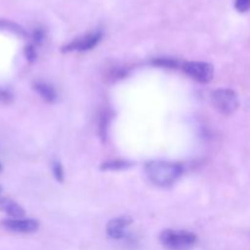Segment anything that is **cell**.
Listing matches in <instances>:
<instances>
[{
  "instance_id": "16",
  "label": "cell",
  "mask_w": 250,
  "mask_h": 250,
  "mask_svg": "<svg viewBox=\"0 0 250 250\" xmlns=\"http://www.w3.org/2000/svg\"><path fill=\"white\" fill-rule=\"evenodd\" d=\"M234 7L238 12L244 14V12L250 10V0H236L234 1Z\"/></svg>"
},
{
  "instance_id": "15",
  "label": "cell",
  "mask_w": 250,
  "mask_h": 250,
  "mask_svg": "<svg viewBox=\"0 0 250 250\" xmlns=\"http://www.w3.org/2000/svg\"><path fill=\"white\" fill-rule=\"evenodd\" d=\"M12 100H14V95L6 88L0 87V104L2 105H9L11 104Z\"/></svg>"
},
{
  "instance_id": "7",
  "label": "cell",
  "mask_w": 250,
  "mask_h": 250,
  "mask_svg": "<svg viewBox=\"0 0 250 250\" xmlns=\"http://www.w3.org/2000/svg\"><path fill=\"white\" fill-rule=\"evenodd\" d=\"M133 222L129 216H120L112 219L106 225V233L111 239H124L127 234V229Z\"/></svg>"
},
{
  "instance_id": "8",
  "label": "cell",
  "mask_w": 250,
  "mask_h": 250,
  "mask_svg": "<svg viewBox=\"0 0 250 250\" xmlns=\"http://www.w3.org/2000/svg\"><path fill=\"white\" fill-rule=\"evenodd\" d=\"M0 211L9 215L11 219H22L24 216V209L10 198H0Z\"/></svg>"
},
{
  "instance_id": "10",
  "label": "cell",
  "mask_w": 250,
  "mask_h": 250,
  "mask_svg": "<svg viewBox=\"0 0 250 250\" xmlns=\"http://www.w3.org/2000/svg\"><path fill=\"white\" fill-rule=\"evenodd\" d=\"M0 29H2V31H7V32H10V33L16 34V36L22 37V38H26V37L28 36V34H27V32L24 31L23 27L20 26V24L16 23V22L9 21V20L0 19Z\"/></svg>"
},
{
  "instance_id": "17",
  "label": "cell",
  "mask_w": 250,
  "mask_h": 250,
  "mask_svg": "<svg viewBox=\"0 0 250 250\" xmlns=\"http://www.w3.org/2000/svg\"><path fill=\"white\" fill-rule=\"evenodd\" d=\"M24 56H26L27 61H29V62H33V61L36 60L37 51L33 44H29V45H27L26 48H24Z\"/></svg>"
},
{
  "instance_id": "20",
  "label": "cell",
  "mask_w": 250,
  "mask_h": 250,
  "mask_svg": "<svg viewBox=\"0 0 250 250\" xmlns=\"http://www.w3.org/2000/svg\"><path fill=\"white\" fill-rule=\"evenodd\" d=\"M0 192H1V188H0Z\"/></svg>"
},
{
  "instance_id": "11",
  "label": "cell",
  "mask_w": 250,
  "mask_h": 250,
  "mask_svg": "<svg viewBox=\"0 0 250 250\" xmlns=\"http://www.w3.org/2000/svg\"><path fill=\"white\" fill-rule=\"evenodd\" d=\"M131 164L125 160H110L106 163H103L100 166V170L103 171H120L128 168Z\"/></svg>"
},
{
  "instance_id": "3",
  "label": "cell",
  "mask_w": 250,
  "mask_h": 250,
  "mask_svg": "<svg viewBox=\"0 0 250 250\" xmlns=\"http://www.w3.org/2000/svg\"><path fill=\"white\" fill-rule=\"evenodd\" d=\"M212 106L225 116L234 114L239 106V99L237 93L229 88H220L211 94Z\"/></svg>"
},
{
  "instance_id": "4",
  "label": "cell",
  "mask_w": 250,
  "mask_h": 250,
  "mask_svg": "<svg viewBox=\"0 0 250 250\" xmlns=\"http://www.w3.org/2000/svg\"><path fill=\"white\" fill-rule=\"evenodd\" d=\"M182 70L192 80L203 83V84H207L214 78L212 65L203 62V61H186L182 65Z\"/></svg>"
},
{
  "instance_id": "18",
  "label": "cell",
  "mask_w": 250,
  "mask_h": 250,
  "mask_svg": "<svg viewBox=\"0 0 250 250\" xmlns=\"http://www.w3.org/2000/svg\"><path fill=\"white\" fill-rule=\"evenodd\" d=\"M44 38H45V33H44L43 29H41V28L36 29V31L33 32V34H32L33 44H37V45H39V44L43 43Z\"/></svg>"
},
{
  "instance_id": "19",
  "label": "cell",
  "mask_w": 250,
  "mask_h": 250,
  "mask_svg": "<svg viewBox=\"0 0 250 250\" xmlns=\"http://www.w3.org/2000/svg\"><path fill=\"white\" fill-rule=\"evenodd\" d=\"M0 171H1V164H0Z\"/></svg>"
},
{
  "instance_id": "2",
  "label": "cell",
  "mask_w": 250,
  "mask_h": 250,
  "mask_svg": "<svg viewBox=\"0 0 250 250\" xmlns=\"http://www.w3.org/2000/svg\"><path fill=\"white\" fill-rule=\"evenodd\" d=\"M159 241L167 250H189L197 244L198 237L193 232L182 229H164Z\"/></svg>"
},
{
  "instance_id": "5",
  "label": "cell",
  "mask_w": 250,
  "mask_h": 250,
  "mask_svg": "<svg viewBox=\"0 0 250 250\" xmlns=\"http://www.w3.org/2000/svg\"><path fill=\"white\" fill-rule=\"evenodd\" d=\"M103 38V32L97 29V31L88 32V33L83 34V36L77 37L70 42L68 44L62 46L61 51L62 53H72V51H88L92 50L93 48L99 44V42Z\"/></svg>"
},
{
  "instance_id": "14",
  "label": "cell",
  "mask_w": 250,
  "mask_h": 250,
  "mask_svg": "<svg viewBox=\"0 0 250 250\" xmlns=\"http://www.w3.org/2000/svg\"><path fill=\"white\" fill-rule=\"evenodd\" d=\"M53 175L54 178L59 182H63V177H65V172H63V167L59 161H54L53 163Z\"/></svg>"
},
{
  "instance_id": "6",
  "label": "cell",
  "mask_w": 250,
  "mask_h": 250,
  "mask_svg": "<svg viewBox=\"0 0 250 250\" xmlns=\"http://www.w3.org/2000/svg\"><path fill=\"white\" fill-rule=\"evenodd\" d=\"M2 226L14 233H33L38 231L39 222L33 219H7L1 222Z\"/></svg>"
},
{
  "instance_id": "12",
  "label": "cell",
  "mask_w": 250,
  "mask_h": 250,
  "mask_svg": "<svg viewBox=\"0 0 250 250\" xmlns=\"http://www.w3.org/2000/svg\"><path fill=\"white\" fill-rule=\"evenodd\" d=\"M151 65L159 66V67H165V68H177L180 62L176 59L171 58H158L155 60L151 61Z\"/></svg>"
},
{
  "instance_id": "13",
  "label": "cell",
  "mask_w": 250,
  "mask_h": 250,
  "mask_svg": "<svg viewBox=\"0 0 250 250\" xmlns=\"http://www.w3.org/2000/svg\"><path fill=\"white\" fill-rule=\"evenodd\" d=\"M107 125H109V115L106 112H103L102 117L99 121V136L103 142L106 141V134H107Z\"/></svg>"
},
{
  "instance_id": "1",
  "label": "cell",
  "mask_w": 250,
  "mask_h": 250,
  "mask_svg": "<svg viewBox=\"0 0 250 250\" xmlns=\"http://www.w3.org/2000/svg\"><path fill=\"white\" fill-rule=\"evenodd\" d=\"M148 180L158 187L166 188L175 185L183 173L182 165L168 161H150L146 165Z\"/></svg>"
},
{
  "instance_id": "9",
  "label": "cell",
  "mask_w": 250,
  "mask_h": 250,
  "mask_svg": "<svg viewBox=\"0 0 250 250\" xmlns=\"http://www.w3.org/2000/svg\"><path fill=\"white\" fill-rule=\"evenodd\" d=\"M33 89L39 94V97L46 103H55L58 99V93L54 87L44 81H36L33 83Z\"/></svg>"
}]
</instances>
